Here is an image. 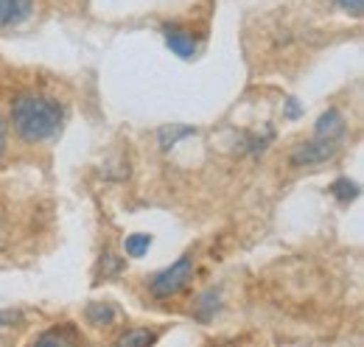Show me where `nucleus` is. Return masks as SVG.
I'll list each match as a JSON object with an SVG mask.
<instances>
[{"mask_svg":"<svg viewBox=\"0 0 364 347\" xmlns=\"http://www.w3.org/2000/svg\"><path fill=\"white\" fill-rule=\"evenodd\" d=\"M121 269H124V260L121 258H115L112 252L101 255V266H98V272H101L104 277H115V274H121Z\"/></svg>","mask_w":364,"mask_h":347,"instance_id":"nucleus-14","label":"nucleus"},{"mask_svg":"<svg viewBox=\"0 0 364 347\" xmlns=\"http://www.w3.org/2000/svg\"><path fill=\"white\" fill-rule=\"evenodd\" d=\"M331 193H333V199H339L342 205H348V202L359 199V185L350 182L348 176H339V179L331 185Z\"/></svg>","mask_w":364,"mask_h":347,"instance_id":"nucleus-11","label":"nucleus"},{"mask_svg":"<svg viewBox=\"0 0 364 347\" xmlns=\"http://www.w3.org/2000/svg\"><path fill=\"white\" fill-rule=\"evenodd\" d=\"M85 316L92 328H109L118 319V308L112 303H90L85 308Z\"/></svg>","mask_w":364,"mask_h":347,"instance_id":"nucleus-7","label":"nucleus"},{"mask_svg":"<svg viewBox=\"0 0 364 347\" xmlns=\"http://www.w3.org/2000/svg\"><path fill=\"white\" fill-rule=\"evenodd\" d=\"M336 149H339V140L314 137V140H309V143H300V146L291 151L289 163H291L294 169H309V166H317V163L331 160V157L336 154Z\"/></svg>","mask_w":364,"mask_h":347,"instance_id":"nucleus-3","label":"nucleus"},{"mask_svg":"<svg viewBox=\"0 0 364 347\" xmlns=\"http://www.w3.org/2000/svg\"><path fill=\"white\" fill-rule=\"evenodd\" d=\"M40 345H79L82 342V333L73 328V325H62V328H53L37 336Z\"/></svg>","mask_w":364,"mask_h":347,"instance_id":"nucleus-8","label":"nucleus"},{"mask_svg":"<svg viewBox=\"0 0 364 347\" xmlns=\"http://www.w3.org/2000/svg\"><path fill=\"white\" fill-rule=\"evenodd\" d=\"M34 11L31 0H0V28H14L26 23Z\"/></svg>","mask_w":364,"mask_h":347,"instance_id":"nucleus-5","label":"nucleus"},{"mask_svg":"<svg viewBox=\"0 0 364 347\" xmlns=\"http://www.w3.org/2000/svg\"><path fill=\"white\" fill-rule=\"evenodd\" d=\"M23 322V311H0V328H14Z\"/></svg>","mask_w":364,"mask_h":347,"instance_id":"nucleus-15","label":"nucleus"},{"mask_svg":"<svg viewBox=\"0 0 364 347\" xmlns=\"http://www.w3.org/2000/svg\"><path fill=\"white\" fill-rule=\"evenodd\" d=\"M3 151H6V124L0 118V157H3Z\"/></svg>","mask_w":364,"mask_h":347,"instance_id":"nucleus-17","label":"nucleus"},{"mask_svg":"<svg viewBox=\"0 0 364 347\" xmlns=\"http://www.w3.org/2000/svg\"><path fill=\"white\" fill-rule=\"evenodd\" d=\"M342 134H345V118H342V112H339L336 107L325 110V112L319 115L317 129H314V137H325V140H339Z\"/></svg>","mask_w":364,"mask_h":347,"instance_id":"nucleus-6","label":"nucleus"},{"mask_svg":"<svg viewBox=\"0 0 364 347\" xmlns=\"http://www.w3.org/2000/svg\"><path fill=\"white\" fill-rule=\"evenodd\" d=\"M157 339H160V333H157V331L132 328V331H127V333L118 339V345H124V347H149V345H154Z\"/></svg>","mask_w":364,"mask_h":347,"instance_id":"nucleus-10","label":"nucleus"},{"mask_svg":"<svg viewBox=\"0 0 364 347\" xmlns=\"http://www.w3.org/2000/svg\"><path fill=\"white\" fill-rule=\"evenodd\" d=\"M163 40L171 48V53L180 56V59H193L196 50H199L193 31L188 26H182V23H166L163 26Z\"/></svg>","mask_w":364,"mask_h":347,"instance_id":"nucleus-4","label":"nucleus"},{"mask_svg":"<svg viewBox=\"0 0 364 347\" xmlns=\"http://www.w3.org/2000/svg\"><path fill=\"white\" fill-rule=\"evenodd\" d=\"M191 134H196L193 127H166V129H160V146L163 149H171V146H177L182 137H191Z\"/></svg>","mask_w":364,"mask_h":347,"instance_id":"nucleus-13","label":"nucleus"},{"mask_svg":"<svg viewBox=\"0 0 364 347\" xmlns=\"http://www.w3.org/2000/svg\"><path fill=\"white\" fill-rule=\"evenodd\" d=\"M219 300H222V294H219L216 289H208V292L196 300V305H193V316H196L199 322H210L213 314L219 311Z\"/></svg>","mask_w":364,"mask_h":347,"instance_id":"nucleus-9","label":"nucleus"},{"mask_svg":"<svg viewBox=\"0 0 364 347\" xmlns=\"http://www.w3.org/2000/svg\"><path fill=\"white\" fill-rule=\"evenodd\" d=\"M193 266H196L193 252H185L182 258H177L171 266H166L163 272H157V274L149 280L151 294H154L157 300H168V297L180 294L182 289L191 283V277H193Z\"/></svg>","mask_w":364,"mask_h":347,"instance_id":"nucleus-2","label":"nucleus"},{"mask_svg":"<svg viewBox=\"0 0 364 347\" xmlns=\"http://www.w3.org/2000/svg\"><path fill=\"white\" fill-rule=\"evenodd\" d=\"M149 247H151V235H149V233L127 235V241H124V252H127L129 258H143V255L149 252Z\"/></svg>","mask_w":364,"mask_h":347,"instance_id":"nucleus-12","label":"nucleus"},{"mask_svg":"<svg viewBox=\"0 0 364 347\" xmlns=\"http://www.w3.org/2000/svg\"><path fill=\"white\" fill-rule=\"evenodd\" d=\"M336 6L345 9V11L353 14V17H362V11H364V0H336Z\"/></svg>","mask_w":364,"mask_h":347,"instance_id":"nucleus-16","label":"nucleus"},{"mask_svg":"<svg viewBox=\"0 0 364 347\" xmlns=\"http://www.w3.org/2000/svg\"><path fill=\"white\" fill-rule=\"evenodd\" d=\"M62 121H65V107L50 95L26 92L11 104V124L17 134L28 143L50 140L62 129Z\"/></svg>","mask_w":364,"mask_h":347,"instance_id":"nucleus-1","label":"nucleus"},{"mask_svg":"<svg viewBox=\"0 0 364 347\" xmlns=\"http://www.w3.org/2000/svg\"><path fill=\"white\" fill-rule=\"evenodd\" d=\"M300 115V107L294 104V98H289V118H297Z\"/></svg>","mask_w":364,"mask_h":347,"instance_id":"nucleus-18","label":"nucleus"}]
</instances>
